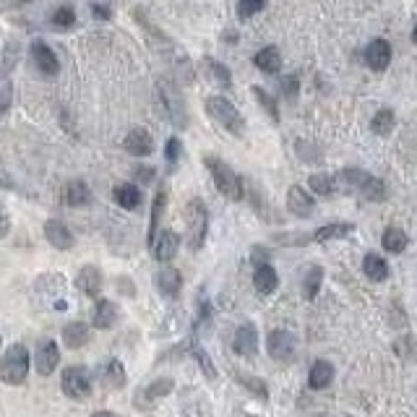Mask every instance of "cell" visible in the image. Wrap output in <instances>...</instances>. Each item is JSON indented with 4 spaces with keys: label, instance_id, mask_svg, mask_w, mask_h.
<instances>
[{
    "label": "cell",
    "instance_id": "cell-1",
    "mask_svg": "<svg viewBox=\"0 0 417 417\" xmlns=\"http://www.w3.org/2000/svg\"><path fill=\"white\" fill-rule=\"evenodd\" d=\"M32 368V355L21 342H13L0 355V381L6 386H21Z\"/></svg>",
    "mask_w": 417,
    "mask_h": 417
},
{
    "label": "cell",
    "instance_id": "cell-2",
    "mask_svg": "<svg viewBox=\"0 0 417 417\" xmlns=\"http://www.w3.org/2000/svg\"><path fill=\"white\" fill-rule=\"evenodd\" d=\"M204 165L206 170L212 172L214 177V186L217 191L224 196V198H230V201H242L245 198V183H242V177L232 170L227 162H222L219 157H204Z\"/></svg>",
    "mask_w": 417,
    "mask_h": 417
},
{
    "label": "cell",
    "instance_id": "cell-3",
    "mask_svg": "<svg viewBox=\"0 0 417 417\" xmlns=\"http://www.w3.org/2000/svg\"><path fill=\"white\" fill-rule=\"evenodd\" d=\"M204 107H206V115H209L212 121L219 123L227 133H232V136H242V133H245V118H242L240 110H238L230 100L214 94V97H206Z\"/></svg>",
    "mask_w": 417,
    "mask_h": 417
},
{
    "label": "cell",
    "instance_id": "cell-4",
    "mask_svg": "<svg viewBox=\"0 0 417 417\" xmlns=\"http://www.w3.org/2000/svg\"><path fill=\"white\" fill-rule=\"evenodd\" d=\"M206 232H209V209L204 206L201 198L188 201L186 206V242L191 250H201L206 242Z\"/></svg>",
    "mask_w": 417,
    "mask_h": 417
},
{
    "label": "cell",
    "instance_id": "cell-5",
    "mask_svg": "<svg viewBox=\"0 0 417 417\" xmlns=\"http://www.w3.org/2000/svg\"><path fill=\"white\" fill-rule=\"evenodd\" d=\"M60 389L74 402L89 399L92 397V373L83 365H68V368H63V376H60Z\"/></svg>",
    "mask_w": 417,
    "mask_h": 417
},
{
    "label": "cell",
    "instance_id": "cell-6",
    "mask_svg": "<svg viewBox=\"0 0 417 417\" xmlns=\"http://www.w3.org/2000/svg\"><path fill=\"white\" fill-rule=\"evenodd\" d=\"M157 97L159 102H162V110H165L167 121L172 123L175 128H188V112H186V104H183V97L177 92L172 83H165L159 81L157 86Z\"/></svg>",
    "mask_w": 417,
    "mask_h": 417
},
{
    "label": "cell",
    "instance_id": "cell-7",
    "mask_svg": "<svg viewBox=\"0 0 417 417\" xmlns=\"http://www.w3.org/2000/svg\"><path fill=\"white\" fill-rule=\"evenodd\" d=\"M34 292L37 297H42V303H47L55 310H63L68 303H65V277L63 274H55V271H47L42 277H37L34 282Z\"/></svg>",
    "mask_w": 417,
    "mask_h": 417
},
{
    "label": "cell",
    "instance_id": "cell-8",
    "mask_svg": "<svg viewBox=\"0 0 417 417\" xmlns=\"http://www.w3.org/2000/svg\"><path fill=\"white\" fill-rule=\"evenodd\" d=\"M172 389H175V381L162 376V378H154L151 383L141 386V389L136 391V399H133V402H136L139 409H151V407H157L165 397H170Z\"/></svg>",
    "mask_w": 417,
    "mask_h": 417
},
{
    "label": "cell",
    "instance_id": "cell-9",
    "mask_svg": "<svg viewBox=\"0 0 417 417\" xmlns=\"http://www.w3.org/2000/svg\"><path fill=\"white\" fill-rule=\"evenodd\" d=\"M29 57H32V63L37 68L42 76H57L60 74V60L57 55L53 53V47L42 42V39H34L32 47H29Z\"/></svg>",
    "mask_w": 417,
    "mask_h": 417
},
{
    "label": "cell",
    "instance_id": "cell-10",
    "mask_svg": "<svg viewBox=\"0 0 417 417\" xmlns=\"http://www.w3.org/2000/svg\"><path fill=\"white\" fill-rule=\"evenodd\" d=\"M266 350H269L271 357H274V360H279V362L295 360V350H297L295 336H292L287 329H274V331H269Z\"/></svg>",
    "mask_w": 417,
    "mask_h": 417
},
{
    "label": "cell",
    "instance_id": "cell-11",
    "mask_svg": "<svg viewBox=\"0 0 417 417\" xmlns=\"http://www.w3.org/2000/svg\"><path fill=\"white\" fill-rule=\"evenodd\" d=\"M94 378H97V383H100L104 391H118L125 386V365H123L118 357H110V360L100 362Z\"/></svg>",
    "mask_w": 417,
    "mask_h": 417
},
{
    "label": "cell",
    "instance_id": "cell-12",
    "mask_svg": "<svg viewBox=\"0 0 417 417\" xmlns=\"http://www.w3.org/2000/svg\"><path fill=\"white\" fill-rule=\"evenodd\" d=\"M60 365V350L53 339H39L37 350H34V368L39 376H53Z\"/></svg>",
    "mask_w": 417,
    "mask_h": 417
},
{
    "label": "cell",
    "instance_id": "cell-13",
    "mask_svg": "<svg viewBox=\"0 0 417 417\" xmlns=\"http://www.w3.org/2000/svg\"><path fill=\"white\" fill-rule=\"evenodd\" d=\"M149 248H151V253H154V259L167 266V261H172L177 256V248H180V235H177L175 230H162V232H157V238L151 240Z\"/></svg>",
    "mask_w": 417,
    "mask_h": 417
},
{
    "label": "cell",
    "instance_id": "cell-14",
    "mask_svg": "<svg viewBox=\"0 0 417 417\" xmlns=\"http://www.w3.org/2000/svg\"><path fill=\"white\" fill-rule=\"evenodd\" d=\"M45 240L55 250H71L76 245V235L60 219H47L45 222Z\"/></svg>",
    "mask_w": 417,
    "mask_h": 417
},
{
    "label": "cell",
    "instance_id": "cell-15",
    "mask_svg": "<svg viewBox=\"0 0 417 417\" xmlns=\"http://www.w3.org/2000/svg\"><path fill=\"white\" fill-rule=\"evenodd\" d=\"M287 209L300 219H308L315 214V198L313 193L303 186H292L287 191Z\"/></svg>",
    "mask_w": 417,
    "mask_h": 417
},
{
    "label": "cell",
    "instance_id": "cell-16",
    "mask_svg": "<svg viewBox=\"0 0 417 417\" xmlns=\"http://www.w3.org/2000/svg\"><path fill=\"white\" fill-rule=\"evenodd\" d=\"M121 321V308L112 300H97L92 308V326L100 331H110Z\"/></svg>",
    "mask_w": 417,
    "mask_h": 417
},
{
    "label": "cell",
    "instance_id": "cell-17",
    "mask_svg": "<svg viewBox=\"0 0 417 417\" xmlns=\"http://www.w3.org/2000/svg\"><path fill=\"white\" fill-rule=\"evenodd\" d=\"M74 287L81 292L83 297H97L100 295V289H102V271L100 266H94V264H86L78 269L74 279Z\"/></svg>",
    "mask_w": 417,
    "mask_h": 417
},
{
    "label": "cell",
    "instance_id": "cell-18",
    "mask_svg": "<svg viewBox=\"0 0 417 417\" xmlns=\"http://www.w3.org/2000/svg\"><path fill=\"white\" fill-rule=\"evenodd\" d=\"M232 350L240 357H256L259 355V331L253 324H242L232 336Z\"/></svg>",
    "mask_w": 417,
    "mask_h": 417
},
{
    "label": "cell",
    "instance_id": "cell-19",
    "mask_svg": "<svg viewBox=\"0 0 417 417\" xmlns=\"http://www.w3.org/2000/svg\"><path fill=\"white\" fill-rule=\"evenodd\" d=\"M123 149L133 157H149L154 151V136L146 128H133L128 130V136L123 141Z\"/></svg>",
    "mask_w": 417,
    "mask_h": 417
},
{
    "label": "cell",
    "instance_id": "cell-20",
    "mask_svg": "<svg viewBox=\"0 0 417 417\" xmlns=\"http://www.w3.org/2000/svg\"><path fill=\"white\" fill-rule=\"evenodd\" d=\"M334 177V191H342V193H357L360 186L365 183L368 172H362L360 167H344L339 170Z\"/></svg>",
    "mask_w": 417,
    "mask_h": 417
},
{
    "label": "cell",
    "instance_id": "cell-21",
    "mask_svg": "<svg viewBox=\"0 0 417 417\" xmlns=\"http://www.w3.org/2000/svg\"><path fill=\"white\" fill-rule=\"evenodd\" d=\"M365 63L373 71H386L391 63V45L386 39H373L371 45L365 47Z\"/></svg>",
    "mask_w": 417,
    "mask_h": 417
},
{
    "label": "cell",
    "instance_id": "cell-22",
    "mask_svg": "<svg viewBox=\"0 0 417 417\" xmlns=\"http://www.w3.org/2000/svg\"><path fill=\"white\" fill-rule=\"evenodd\" d=\"M112 201L121 206V209H139L144 204V193H141L139 186H133V183H118V186L112 188Z\"/></svg>",
    "mask_w": 417,
    "mask_h": 417
},
{
    "label": "cell",
    "instance_id": "cell-23",
    "mask_svg": "<svg viewBox=\"0 0 417 417\" xmlns=\"http://www.w3.org/2000/svg\"><path fill=\"white\" fill-rule=\"evenodd\" d=\"M60 334H63V344L68 350H81L83 344H89V339H92V331H89V326L83 324V321L65 324Z\"/></svg>",
    "mask_w": 417,
    "mask_h": 417
},
{
    "label": "cell",
    "instance_id": "cell-24",
    "mask_svg": "<svg viewBox=\"0 0 417 417\" xmlns=\"http://www.w3.org/2000/svg\"><path fill=\"white\" fill-rule=\"evenodd\" d=\"M253 287H256V292L259 295H271L274 289L279 287V274L277 269L271 266V264H264V266H256V271H253Z\"/></svg>",
    "mask_w": 417,
    "mask_h": 417
},
{
    "label": "cell",
    "instance_id": "cell-25",
    "mask_svg": "<svg viewBox=\"0 0 417 417\" xmlns=\"http://www.w3.org/2000/svg\"><path fill=\"white\" fill-rule=\"evenodd\" d=\"M334 383V365L329 360H315L308 373V386L315 391H324Z\"/></svg>",
    "mask_w": 417,
    "mask_h": 417
},
{
    "label": "cell",
    "instance_id": "cell-26",
    "mask_svg": "<svg viewBox=\"0 0 417 417\" xmlns=\"http://www.w3.org/2000/svg\"><path fill=\"white\" fill-rule=\"evenodd\" d=\"M201 68H204L206 78H209L212 83H217L219 89H230L232 86L230 68H227L224 63H219L217 57H204V60H201Z\"/></svg>",
    "mask_w": 417,
    "mask_h": 417
},
{
    "label": "cell",
    "instance_id": "cell-27",
    "mask_svg": "<svg viewBox=\"0 0 417 417\" xmlns=\"http://www.w3.org/2000/svg\"><path fill=\"white\" fill-rule=\"evenodd\" d=\"M157 287L165 297H177L180 289H183V274L172 266H165V269L157 274Z\"/></svg>",
    "mask_w": 417,
    "mask_h": 417
},
{
    "label": "cell",
    "instance_id": "cell-28",
    "mask_svg": "<svg viewBox=\"0 0 417 417\" xmlns=\"http://www.w3.org/2000/svg\"><path fill=\"white\" fill-rule=\"evenodd\" d=\"M381 245H383V250H389V253L399 256V253H404L409 245L407 232L402 230V227H386L383 235H381Z\"/></svg>",
    "mask_w": 417,
    "mask_h": 417
},
{
    "label": "cell",
    "instance_id": "cell-29",
    "mask_svg": "<svg viewBox=\"0 0 417 417\" xmlns=\"http://www.w3.org/2000/svg\"><path fill=\"white\" fill-rule=\"evenodd\" d=\"M321 285H324V266H308L306 274H303V282H300V289H303V297L306 300H313L318 292H321Z\"/></svg>",
    "mask_w": 417,
    "mask_h": 417
},
{
    "label": "cell",
    "instance_id": "cell-30",
    "mask_svg": "<svg viewBox=\"0 0 417 417\" xmlns=\"http://www.w3.org/2000/svg\"><path fill=\"white\" fill-rule=\"evenodd\" d=\"M355 230V224L350 222H334V224H324L321 230H315L310 235V242H329V240H339V238H347L350 232Z\"/></svg>",
    "mask_w": 417,
    "mask_h": 417
},
{
    "label": "cell",
    "instance_id": "cell-31",
    "mask_svg": "<svg viewBox=\"0 0 417 417\" xmlns=\"http://www.w3.org/2000/svg\"><path fill=\"white\" fill-rule=\"evenodd\" d=\"M253 63H256V68L264 71V74H279V68H282V53H279L277 47L269 45L256 53Z\"/></svg>",
    "mask_w": 417,
    "mask_h": 417
},
{
    "label": "cell",
    "instance_id": "cell-32",
    "mask_svg": "<svg viewBox=\"0 0 417 417\" xmlns=\"http://www.w3.org/2000/svg\"><path fill=\"white\" fill-rule=\"evenodd\" d=\"M362 271H365V277L371 279V282H383V279L389 277V264L378 253H368L362 259Z\"/></svg>",
    "mask_w": 417,
    "mask_h": 417
},
{
    "label": "cell",
    "instance_id": "cell-33",
    "mask_svg": "<svg viewBox=\"0 0 417 417\" xmlns=\"http://www.w3.org/2000/svg\"><path fill=\"white\" fill-rule=\"evenodd\" d=\"M65 204L68 206H86L92 204V191L83 180H74L65 188Z\"/></svg>",
    "mask_w": 417,
    "mask_h": 417
},
{
    "label": "cell",
    "instance_id": "cell-34",
    "mask_svg": "<svg viewBox=\"0 0 417 417\" xmlns=\"http://www.w3.org/2000/svg\"><path fill=\"white\" fill-rule=\"evenodd\" d=\"M165 206H167V191H159V193L154 196V204H151V222H149V232H146V242H149V245H151V240L157 238L159 219H162Z\"/></svg>",
    "mask_w": 417,
    "mask_h": 417
},
{
    "label": "cell",
    "instance_id": "cell-35",
    "mask_svg": "<svg viewBox=\"0 0 417 417\" xmlns=\"http://www.w3.org/2000/svg\"><path fill=\"white\" fill-rule=\"evenodd\" d=\"M357 193H360L365 201H383V198H386V183H383L381 177L368 175Z\"/></svg>",
    "mask_w": 417,
    "mask_h": 417
},
{
    "label": "cell",
    "instance_id": "cell-36",
    "mask_svg": "<svg viewBox=\"0 0 417 417\" xmlns=\"http://www.w3.org/2000/svg\"><path fill=\"white\" fill-rule=\"evenodd\" d=\"M394 125H397V115H394V110H389V107L378 110L371 121L373 133H378V136H389L391 130H394Z\"/></svg>",
    "mask_w": 417,
    "mask_h": 417
},
{
    "label": "cell",
    "instance_id": "cell-37",
    "mask_svg": "<svg viewBox=\"0 0 417 417\" xmlns=\"http://www.w3.org/2000/svg\"><path fill=\"white\" fill-rule=\"evenodd\" d=\"M308 188H313L315 196H321V198H329L334 196V177L326 175V172H313V175L308 177Z\"/></svg>",
    "mask_w": 417,
    "mask_h": 417
},
{
    "label": "cell",
    "instance_id": "cell-38",
    "mask_svg": "<svg viewBox=\"0 0 417 417\" xmlns=\"http://www.w3.org/2000/svg\"><path fill=\"white\" fill-rule=\"evenodd\" d=\"M50 24H53V29H57V32L71 29L76 24V11L71 8V6H60V8H55L53 19H50Z\"/></svg>",
    "mask_w": 417,
    "mask_h": 417
},
{
    "label": "cell",
    "instance_id": "cell-39",
    "mask_svg": "<svg viewBox=\"0 0 417 417\" xmlns=\"http://www.w3.org/2000/svg\"><path fill=\"white\" fill-rule=\"evenodd\" d=\"M253 97L259 100L261 110L266 112V115H269L274 123H279V107H277V102H274V97H271L269 92H264L261 86H253Z\"/></svg>",
    "mask_w": 417,
    "mask_h": 417
},
{
    "label": "cell",
    "instance_id": "cell-40",
    "mask_svg": "<svg viewBox=\"0 0 417 417\" xmlns=\"http://www.w3.org/2000/svg\"><path fill=\"white\" fill-rule=\"evenodd\" d=\"M191 353H193V357H196V362L201 365V371H204V376L209 381H217V368H214V362H212V357L204 353V347H198V344H191Z\"/></svg>",
    "mask_w": 417,
    "mask_h": 417
},
{
    "label": "cell",
    "instance_id": "cell-41",
    "mask_svg": "<svg viewBox=\"0 0 417 417\" xmlns=\"http://www.w3.org/2000/svg\"><path fill=\"white\" fill-rule=\"evenodd\" d=\"M238 381H240V383H242V386H245L248 391H253V394H256L259 399H266V397H269V389H266V383H264V381L248 378L245 373H238Z\"/></svg>",
    "mask_w": 417,
    "mask_h": 417
},
{
    "label": "cell",
    "instance_id": "cell-42",
    "mask_svg": "<svg viewBox=\"0 0 417 417\" xmlns=\"http://www.w3.org/2000/svg\"><path fill=\"white\" fill-rule=\"evenodd\" d=\"M264 8H266L264 0H240L238 3V19H250V16H256Z\"/></svg>",
    "mask_w": 417,
    "mask_h": 417
},
{
    "label": "cell",
    "instance_id": "cell-43",
    "mask_svg": "<svg viewBox=\"0 0 417 417\" xmlns=\"http://www.w3.org/2000/svg\"><path fill=\"white\" fill-rule=\"evenodd\" d=\"M279 89H282V97L292 102L297 97V92H300V78H297V76H285V78L279 81Z\"/></svg>",
    "mask_w": 417,
    "mask_h": 417
},
{
    "label": "cell",
    "instance_id": "cell-44",
    "mask_svg": "<svg viewBox=\"0 0 417 417\" xmlns=\"http://www.w3.org/2000/svg\"><path fill=\"white\" fill-rule=\"evenodd\" d=\"M157 177V172H154V167H146V165H136L133 167V186H146V183H151Z\"/></svg>",
    "mask_w": 417,
    "mask_h": 417
},
{
    "label": "cell",
    "instance_id": "cell-45",
    "mask_svg": "<svg viewBox=\"0 0 417 417\" xmlns=\"http://www.w3.org/2000/svg\"><path fill=\"white\" fill-rule=\"evenodd\" d=\"M180 154H183V144H180V139H167L165 144V159L170 162V165H177V159H180Z\"/></svg>",
    "mask_w": 417,
    "mask_h": 417
},
{
    "label": "cell",
    "instance_id": "cell-46",
    "mask_svg": "<svg viewBox=\"0 0 417 417\" xmlns=\"http://www.w3.org/2000/svg\"><path fill=\"white\" fill-rule=\"evenodd\" d=\"M274 242H279V245H308L310 235H277Z\"/></svg>",
    "mask_w": 417,
    "mask_h": 417
},
{
    "label": "cell",
    "instance_id": "cell-47",
    "mask_svg": "<svg viewBox=\"0 0 417 417\" xmlns=\"http://www.w3.org/2000/svg\"><path fill=\"white\" fill-rule=\"evenodd\" d=\"M269 250L264 248V245H253V250H250V261L256 264V266H264V264H269Z\"/></svg>",
    "mask_w": 417,
    "mask_h": 417
},
{
    "label": "cell",
    "instance_id": "cell-48",
    "mask_svg": "<svg viewBox=\"0 0 417 417\" xmlns=\"http://www.w3.org/2000/svg\"><path fill=\"white\" fill-rule=\"evenodd\" d=\"M115 285H118V289H121V295L136 297V287H133V282H130V279L118 277V279H115Z\"/></svg>",
    "mask_w": 417,
    "mask_h": 417
},
{
    "label": "cell",
    "instance_id": "cell-49",
    "mask_svg": "<svg viewBox=\"0 0 417 417\" xmlns=\"http://www.w3.org/2000/svg\"><path fill=\"white\" fill-rule=\"evenodd\" d=\"M89 8H92V13L100 21H110L112 19V8H107V6H97V3H92Z\"/></svg>",
    "mask_w": 417,
    "mask_h": 417
},
{
    "label": "cell",
    "instance_id": "cell-50",
    "mask_svg": "<svg viewBox=\"0 0 417 417\" xmlns=\"http://www.w3.org/2000/svg\"><path fill=\"white\" fill-rule=\"evenodd\" d=\"M11 232V217L6 212V206H0V238H6Z\"/></svg>",
    "mask_w": 417,
    "mask_h": 417
},
{
    "label": "cell",
    "instance_id": "cell-51",
    "mask_svg": "<svg viewBox=\"0 0 417 417\" xmlns=\"http://www.w3.org/2000/svg\"><path fill=\"white\" fill-rule=\"evenodd\" d=\"M8 102H11V83H6V86H3V97H0V112H6Z\"/></svg>",
    "mask_w": 417,
    "mask_h": 417
},
{
    "label": "cell",
    "instance_id": "cell-52",
    "mask_svg": "<svg viewBox=\"0 0 417 417\" xmlns=\"http://www.w3.org/2000/svg\"><path fill=\"white\" fill-rule=\"evenodd\" d=\"M92 417H118L115 412H110V409H100V412H94Z\"/></svg>",
    "mask_w": 417,
    "mask_h": 417
},
{
    "label": "cell",
    "instance_id": "cell-53",
    "mask_svg": "<svg viewBox=\"0 0 417 417\" xmlns=\"http://www.w3.org/2000/svg\"><path fill=\"white\" fill-rule=\"evenodd\" d=\"M0 344H3V334H0Z\"/></svg>",
    "mask_w": 417,
    "mask_h": 417
}]
</instances>
